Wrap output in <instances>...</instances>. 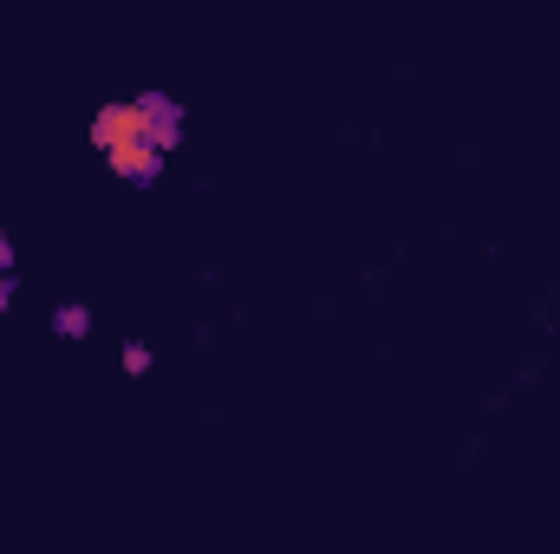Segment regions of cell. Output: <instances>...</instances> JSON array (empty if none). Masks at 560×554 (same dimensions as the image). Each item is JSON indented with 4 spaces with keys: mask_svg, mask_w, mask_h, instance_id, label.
<instances>
[{
    "mask_svg": "<svg viewBox=\"0 0 560 554\" xmlns=\"http://www.w3.org/2000/svg\"><path fill=\"white\" fill-rule=\"evenodd\" d=\"M125 372H131V379H143V372H150V346H143V339H131V346H125Z\"/></svg>",
    "mask_w": 560,
    "mask_h": 554,
    "instance_id": "cell-5",
    "label": "cell"
},
{
    "mask_svg": "<svg viewBox=\"0 0 560 554\" xmlns=\"http://www.w3.org/2000/svg\"><path fill=\"white\" fill-rule=\"evenodd\" d=\"M125 183H138V189H150L156 176H163V150L156 143H138V150H118V157H105Z\"/></svg>",
    "mask_w": 560,
    "mask_h": 554,
    "instance_id": "cell-3",
    "label": "cell"
},
{
    "mask_svg": "<svg viewBox=\"0 0 560 554\" xmlns=\"http://www.w3.org/2000/svg\"><path fill=\"white\" fill-rule=\"evenodd\" d=\"M92 143H98L105 157L150 143V125H143V105H138V99H112V105H98V118H92Z\"/></svg>",
    "mask_w": 560,
    "mask_h": 554,
    "instance_id": "cell-1",
    "label": "cell"
},
{
    "mask_svg": "<svg viewBox=\"0 0 560 554\" xmlns=\"http://www.w3.org/2000/svg\"><path fill=\"white\" fill-rule=\"evenodd\" d=\"M52 333H59V339H85V333H92V307H85V300L52 307Z\"/></svg>",
    "mask_w": 560,
    "mask_h": 554,
    "instance_id": "cell-4",
    "label": "cell"
},
{
    "mask_svg": "<svg viewBox=\"0 0 560 554\" xmlns=\"http://www.w3.org/2000/svg\"><path fill=\"white\" fill-rule=\"evenodd\" d=\"M138 105H143V125H150V143L170 157V150L183 143V105H176L170 92H138Z\"/></svg>",
    "mask_w": 560,
    "mask_h": 554,
    "instance_id": "cell-2",
    "label": "cell"
},
{
    "mask_svg": "<svg viewBox=\"0 0 560 554\" xmlns=\"http://www.w3.org/2000/svg\"><path fill=\"white\" fill-rule=\"evenodd\" d=\"M7 300H13V280H0V307H7Z\"/></svg>",
    "mask_w": 560,
    "mask_h": 554,
    "instance_id": "cell-6",
    "label": "cell"
}]
</instances>
